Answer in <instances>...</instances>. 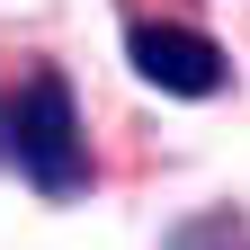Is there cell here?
I'll list each match as a JSON object with an SVG mask.
<instances>
[{
  "instance_id": "obj_1",
  "label": "cell",
  "mask_w": 250,
  "mask_h": 250,
  "mask_svg": "<svg viewBox=\"0 0 250 250\" xmlns=\"http://www.w3.org/2000/svg\"><path fill=\"white\" fill-rule=\"evenodd\" d=\"M0 170L18 188H36L45 206H72L99 188V152H89V116H81V89L72 72H36L0 81Z\"/></svg>"
},
{
  "instance_id": "obj_2",
  "label": "cell",
  "mask_w": 250,
  "mask_h": 250,
  "mask_svg": "<svg viewBox=\"0 0 250 250\" xmlns=\"http://www.w3.org/2000/svg\"><path fill=\"white\" fill-rule=\"evenodd\" d=\"M125 62L161 99H224L232 89V54L188 18H125Z\"/></svg>"
},
{
  "instance_id": "obj_3",
  "label": "cell",
  "mask_w": 250,
  "mask_h": 250,
  "mask_svg": "<svg viewBox=\"0 0 250 250\" xmlns=\"http://www.w3.org/2000/svg\"><path fill=\"white\" fill-rule=\"evenodd\" d=\"M161 250H250V214L241 206H206V214H188V224H170Z\"/></svg>"
}]
</instances>
